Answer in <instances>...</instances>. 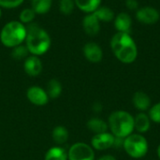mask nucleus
Listing matches in <instances>:
<instances>
[{
  "instance_id": "1",
  "label": "nucleus",
  "mask_w": 160,
  "mask_h": 160,
  "mask_svg": "<svg viewBox=\"0 0 160 160\" xmlns=\"http://www.w3.org/2000/svg\"><path fill=\"white\" fill-rule=\"evenodd\" d=\"M111 48L114 56L124 64H131L137 59L138 48L130 34L115 33L111 39Z\"/></svg>"
},
{
  "instance_id": "2",
  "label": "nucleus",
  "mask_w": 160,
  "mask_h": 160,
  "mask_svg": "<svg viewBox=\"0 0 160 160\" xmlns=\"http://www.w3.org/2000/svg\"><path fill=\"white\" fill-rule=\"evenodd\" d=\"M26 27V47L30 53L38 56L46 53L51 47L49 34L37 23H29Z\"/></svg>"
},
{
  "instance_id": "3",
  "label": "nucleus",
  "mask_w": 160,
  "mask_h": 160,
  "mask_svg": "<svg viewBox=\"0 0 160 160\" xmlns=\"http://www.w3.org/2000/svg\"><path fill=\"white\" fill-rule=\"evenodd\" d=\"M111 133L117 138L125 139L134 131V117L126 111H115L108 120Z\"/></svg>"
},
{
  "instance_id": "4",
  "label": "nucleus",
  "mask_w": 160,
  "mask_h": 160,
  "mask_svg": "<svg viewBox=\"0 0 160 160\" xmlns=\"http://www.w3.org/2000/svg\"><path fill=\"white\" fill-rule=\"evenodd\" d=\"M26 34V27L23 23L18 21H11L2 28L0 39L4 46L14 48L25 40Z\"/></svg>"
},
{
  "instance_id": "5",
  "label": "nucleus",
  "mask_w": 160,
  "mask_h": 160,
  "mask_svg": "<svg viewBox=\"0 0 160 160\" xmlns=\"http://www.w3.org/2000/svg\"><path fill=\"white\" fill-rule=\"evenodd\" d=\"M123 148L132 158H142L148 152V142L146 138L139 133H132L124 139Z\"/></svg>"
},
{
  "instance_id": "6",
  "label": "nucleus",
  "mask_w": 160,
  "mask_h": 160,
  "mask_svg": "<svg viewBox=\"0 0 160 160\" xmlns=\"http://www.w3.org/2000/svg\"><path fill=\"white\" fill-rule=\"evenodd\" d=\"M68 160H95V152L91 145L85 142H76L68 152Z\"/></svg>"
},
{
  "instance_id": "7",
  "label": "nucleus",
  "mask_w": 160,
  "mask_h": 160,
  "mask_svg": "<svg viewBox=\"0 0 160 160\" xmlns=\"http://www.w3.org/2000/svg\"><path fill=\"white\" fill-rule=\"evenodd\" d=\"M115 142V137L112 134L107 132L95 134L91 140V146L93 149L98 151H105L112 147H113Z\"/></svg>"
},
{
  "instance_id": "8",
  "label": "nucleus",
  "mask_w": 160,
  "mask_h": 160,
  "mask_svg": "<svg viewBox=\"0 0 160 160\" xmlns=\"http://www.w3.org/2000/svg\"><path fill=\"white\" fill-rule=\"evenodd\" d=\"M136 19L143 24H155L160 19V13L154 7H142L136 10Z\"/></svg>"
},
{
  "instance_id": "9",
  "label": "nucleus",
  "mask_w": 160,
  "mask_h": 160,
  "mask_svg": "<svg viewBox=\"0 0 160 160\" xmlns=\"http://www.w3.org/2000/svg\"><path fill=\"white\" fill-rule=\"evenodd\" d=\"M26 98L32 104L36 106H44L49 102V96L45 89L34 85L27 89L26 91Z\"/></svg>"
},
{
  "instance_id": "10",
  "label": "nucleus",
  "mask_w": 160,
  "mask_h": 160,
  "mask_svg": "<svg viewBox=\"0 0 160 160\" xmlns=\"http://www.w3.org/2000/svg\"><path fill=\"white\" fill-rule=\"evenodd\" d=\"M82 51L84 57L91 63H99L103 58L102 49L96 42H87Z\"/></svg>"
},
{
  "instance_id": "11",
  "label": "nucleus",
  "mask_w": 160,
  "mask_h": 160,
  "mask_svg": "<svg viewBox=\"0 0 160 160\" xmlns=\"http://www.w3.org/2000/svg\"><path fill=\"white\" fill-rule=\"evenodd\" d=\"M82 27L84 32L91 37H94L99 33L100 30V22L95 16L94 13H88L84 16L82 21Z\"/></svg>"
},
{
  "instance_id": "12",
  "label": "nucleus",
  "mask_w": 160,
  "mask_h": 160,
  "mask_svg": "<svg viewBox=\"0 0 160 160\" xmlns=\"http://www.w3.org/2000/svg\"><path fill=\"white\" fill-rule=\"evenodd\" d=\"M23 68L27 75L36 77L38 76L42 71V63L40 59L36 55L28 56L24 61Z\"/></svg>"
},
{
  "instance_id": "13",
  "label": "nucleus",
  "mask_w": 160,
  "mask_h": 160,
  "mask_svg": "<svg viewBox=\"0 0 160 160\" xmlns=\"http://www.w3.org/2000/svg\"><path fill=\"white\" fill-rule=\"evenodd\" d=\"M114 26L117 32L130 34L132 28V19L131 16L127 12H121L114 18Z\"/></svg>"
},
{
  "instance_id": "14",
  "label": "nucleus",
  "mask_w": 160,
  "mask_h": 160,
  "mask_svg": "<svg viewBox=\"0 0 160 160\" xmlns=\"http://www.w3.org/2000/svg\"><path fill=\"white\" fill-rule=\"evenodd\" d=\"M132 101L134 107L142 112H144L151 108V98L143 91H137L133 95Z\"/></svg>"
},
{
  "instance_id": "15",
  "label": "nucleus",
  "mask_w": 160,
  "mask_h": 160,
  "mask_svg": "<svg viewBox=\"0 0 160 160\" xmlns=\"http://www.w3.org/2000/svg\"><path fill=\"white\" fill-rule=\"evenodd\" d=\"M151 127V120L149 115L144 112H139L134 117V129L138 131L139 134L146 133Z\"/></svg>"
},
{
  "instance_id": "16",
  "label": "nucleus",
  "mask_w": 160,
  "mask_h": 160,
  "mask_svg": "<svg viewBox=\"0 0 160 160\" xmlns=\"http://www.w3.org/2000/svg\"><path fill=\"white\" fill-rule=\"evenodd\" d=\"M87 128L94 132L95 134H99V133H103V132H107L109 126L108 123H106L104 120L100 119V118H91L90 120H88L87 124Z\"/></svg>"
},
{
  "instance_id": "17",
  "label": "nucleus",
  "mask_w": 160,
  "mask_h": 160,
  "mask_svg": "<svg viewBox=\"0 0 160 160\" xmlns=\"http://www.w3.org/2000/svg\"><path fill=\"white\" fill-rule=\"evenodd\" d=\"M75 5L83 12L93 13L101 4V0H74Z\"/></svg>"
},
{
  "instance_id": "18",
  "label": "nucleus",
  "mask_w": 160,
  "mask_h": 160,
  "mask_svg": "<svg viewBox=\"0 0 160 160\" xmlns=\"http://www.w3.org/2000/svg\"><path fill=\"white\" fill-rule=\"evenodd\" d=\"M68 130L63 126H57L52 129V138L57 145H62L66 143L68 140Z\"/></svg>"
},
{
  "instance_id": "19",
  "label": "nucleus",
  "mask_w": 160,
  "mask_h": 160,
  "mask_svg": "<svg viewBox=\"0 0 160 160\" xmlns=\"http://www.w3.org/2000/svg\"><path fill=\"white\" fill-rule=\"evenodd\" d=\"M44 160H68V153L60 146H53L47 151Z\"/></svg>"
},
{
  "instance_id": "20",
  "label": "nucleus",
  "mask_w": 160,
  "mask_h": 160,
  "mask_svg": "<svg viewBox=\"0 0 160 160\" xmlns=\"http://www.w3.org/2000/svg\"><path fill=\"white\" fill-rule=\"evenodd\" d=\"M95 14V16L99 20V22H109L114 20L115 16H114V12L113 10L109 8V7H99L97 10H95L93 12Z\"/></svg>"
},
{
  "instance_id": "21",
  "label": "nucleus",
  "mask_w": 160,
  "mask_h": 160,
  "mask_svg": "<svg viewBox=\"0 0 160 160\" xmlns=\"http://www.w3.org/2000/svg\"><path fill=\"white\" fill-rule=\"evenodd\" d=\"M46 92L50 98H57L62 94V84L56 79H51L47 82Z\"/></svg>"
},
{
  "instance_id": "22",
  "label": "nucleus",
  "mask_w": 160,
  "mask_h": 160,
  "mask_svg": "<svg viewBox=\"0 0 160 160\" xmlns=\"http://www.w3.org/2000/svg\"><path fill=\"white\" fill-rule=\"evenodd\" d=\"M52 6V0H32V8L38 14L47 13Z\"/></svg>"
},
{
  "instance_id": "23",
  "label": "nucleus",
  "mask_w": 160,
  "mask_h": 160,
  "mask_svg": "<svg viewBox=\"0 0 160 160\" xmlns=\"http://www.w3.org/2000/svg\"><path fill=\"white\" fill-rule=\"evenodd\" d=\"M28 49L26 46L23 45H18L16 47L13 48L12 52H11V56L13 59L15 60H22V59H26L28 56Z\"/></svg>"
},
{
  "instance_id": "24",
  "label": "nucleus",
  "mask_w": 160,
  "mask_h": 160,
  "mask_svg": "<svg viewBox=\"0 0 160 160\" xmlns=\"http://www.w3.org/2000/svg\"><path fill=\"white\" fill-rule=\"evenodd\" d=\"M75 2L74 0H60L59 1V9L65 15H70L74 10Z\"/></svg>"
},
{
  "instance_id": "25",
  "label": "nucleus",
  "mask_w": 160,
  "mask_h": 160,
  "mask_svg": "<svg viewBox=\"0 0 160 160\" xmlns=\"http://www.w3.org/2000/svg\"><path fill=\"white\" fill-rule=\"evenodd\" d=\"M36 12L33 8H24L20 14V22L22 23H31L36 16Z\"/></svg>"
},
{
  "instance_id": "26",
  "label": "nucleus",
  "mask_w": 160,
  "mask_h": 160,
  "mask_svg": "<svg viewBox=\"0 0 160 160\" xmlns=\"http://www.w3.org/2000/svg\"><path fill=\"white\" fill-rule=\"evenodd\" d=\"M148 115L152 122L160 124V102L155 104L150 108Z\"/></svg>"
},
{
  "instance_id": "27",
  "label": "nucleus",
  "mask_w": 160,
  "mask_h": 160,
  "mask_svg": "<svg viewBox=\"0 0 160 160\" xmlns=\"http://www.w3.org/2000/svg\"><path fill=\"white\" fill-rule=\"evenodd\" d=\"M24 0H0V7L4 8H14L22 4Z\"/></svg>"
},
{
  "instance_id": "28",
  "label": "nucleus",
  "mask_w": 160,
  "mask_h": 160,
  "mask_svg": "<svg viewBox=\"0 0 160 160\" xmlns=\"http://www.w3.org/2000/svg\"><path fill=\"white\" fill-rule=\"evenodd\" d=\"M126 6L129 10H137L139 8V2L137 0H126Z\"/></svg>"
},
{
  "instance_id": "29",
  "label": "nucleus",
  "mask_w": 160,
  "mask_h": 160,
  "mask_svg": "<svg viewBox=\"0 0 160 160\" xmlns=\"http://www.w3.org/2000/svg\"><path fill=\"white\" fill-rule=\"evenodd\" d=\"M98 160H116V158L112 155H104V156L100 157Z\"/></svg>"
},
{
  "instance_id": "30",
  "label": "nucleus",
  "mask_w": 160,
  "mask_h": 160,
  "mask_svg": "<svg viewBox=\"0 0 160 160\" xmlns=\"http://www.w3.org/2000/svg\"><path fill=\"white\" fill-rule=\"evenodd\" d=\"M157 153H158V158H159V160H160V144L158 145V147Z\"/></svg>"
},
{
  "instance_id": "31",
  "label": "nucleus",
  "mask_w": 160,
  "mask_h": 160,
  "mask_svg": "<svg viewBox=\"0 0 160 160\" xmlns=\"http://www.w3.org/2000/svg\"><path fill=\"white\" fill-rule=\"evenodd\" d=\"M1 15H2V11H1V7H0V18H1Z\"/></svg>"
}]
</instances>
